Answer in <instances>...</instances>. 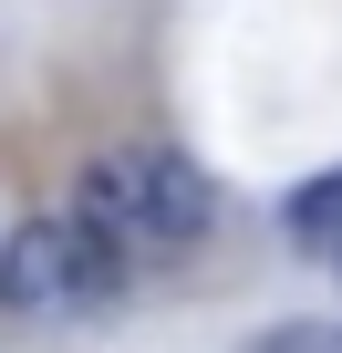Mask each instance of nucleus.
<instances>
[{
  "mask_svg": "<svg viewBox=\"0 0 342 353\" xmlns=\"http://www.w3.org/2000/svg\"><path fill=\"white\" fill-rule=\"evenodd\" d=\"M73 219L104 250H125V270H166V260H187L218 229V188H208L177 145H114V156L83 166Z\"/></svg>",
  "mask_w": 342,
  "mask_h": 353,
  "instance_id": "1",
  "label": "nucleus"
},
{
  "mask_svg": "<svg viewBox=\"0 0 342 353\" xmlns=\"http://www.w3.org/2000/svg\"><path fill=\"white\" fill-rule=\"evenodd\" d=\"M125 281V250H104L83 219H32L0 250V312H104Z\"/></svg>",
  "mask_w": 342,
  "mask_h": 353,
  "instance_id": "2",
  "label": "nucleus"
},
{
  "mask_svg": "<svg viewBox=\"0 0 342 353\" xmlns=\"http://www.w3.org/2000/svg\"><path fill=\"white\" fill-rule=\"evenodd\" d=\"M280 229H290V239H311V250H321V239H342V166H332V176H311V188H290Z\"/></svg>",
  "mask_w": 342,
  "mask_h": 353,
  "instance_id": "3",
  "label": "nucleus"
},
{
  "mask_svg": "<svg viewBox=\"0 0 342 353\" xmlns=\"http://www.w3.org/2000/svg\"><path fill=\"white\" fill-rule=\"evenodd\" d=\"M239 353H342V332H332V322H270V332L239 343Z\"/></svg>",
  "mask_w": 342,
  "mask_h": 353,
  "instance_id": "4",
  "label": "nucleus"
}]
</instances>
